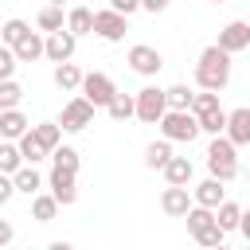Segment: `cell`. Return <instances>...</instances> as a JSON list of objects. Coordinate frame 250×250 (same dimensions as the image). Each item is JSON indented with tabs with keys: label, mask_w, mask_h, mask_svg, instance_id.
<instances>
[{
	"label": "cell",
	"mask_w": 250,
	"mask_h": 250,
	"mask_svg": "<svg viewBox=\"0 0 250 250\" xmlns=\"http://www.w3.org/2000/svg\"><path fill=\"white\" fill-rule=\"evenodd\" d=\"M227 86H230V55H227L219 43H211V47H203L199 59H195V90L219 94V90H227Z\"/></svg>",
	"instance_id": "6da1fadb"
},
{
	"label": "cell",
	"mask_w": 250,
	"mask_h": 250,
	"mask_svg": "<svg viewBox=\"0 0 250 250\" xmlns=\"http://www.w3.org/2000/svg\"><path fill=\"white\" fill-rule=\"evenodd\" d=\"M207 172L215 180H223V184H230L238 176V148L227 137H211V145H207Z\"/></svg>",
	"instance_id": "7a4b0ae2"
},
{
	"label": "cell",
	"mask_w": 250,
	"mask_h": 250,
	"mask_svg": "<svg viewBox=\"0 0 250 250\" xmlns=\"http://www.w3.org/2000/svg\"><path fill=\"white\" fill-rule=\"evenodd\" d=\"M160 137L172 141V145H191V141L199 137L195 113H191V109H168V113L160 117Z\"/></svg>",
	"instance_id": "3957f363"
},
{
	"label": "cell",
	"mask_w": 250,
	"mask_h": 250,
	"mask_svg": "<svg viewBox=\"0 0 250 250\" xmlns=\"http://www.w3.org/2000/svg\"><path fill=\"white\" fill-rule=\"evenodd\" d=\"M94 109H109V102L117 98V86H113V78L109 74H102V70H90L86 78H82V90H78Z\"/></svg>",
	"instance_id": "277c9868"
},
{
	"label": "cell",
	"mask_w": 250,
	"mask_h": 250,
	"mask_svg": "<svg viewBox=\"0 0 250 250\" xmlns=\"http://www.w3.org/2000/svg\"><path fill=\"white\" fill-rule=\"evenodd\" d=\"M133 98H137V121H145V125H160V117L168 113V98H164V90H160V86H141Z\"/></svg>",
	"instance_id": "5b68a950"
},
{
	"label": "cell",
	"mask_w": 250,
	"mask_h": 250,
	"mask_svg": "<svg viewBox=\"0 0 250 250\" xmlns=\"http://www.w3.org/2000/svg\"><path fill=\"white\" fill-rule=\"evenodd\" d=\"M125 62H129L133 74H141V78H156L160 66H164V55H160L152 43H133L129 55H125Z\"/></svg>",
	"instance_id": "8992f818"
},
{
	"label": "cell",
	"mask_w": 250,
	"mask_h": 250,
	"mask_svg": "<svg viewBox=\"0 0 250 250\" xmlns=\"http://www.w3.org/2000/svg\"><path fill=\"white\" fill-rule=\"evenodd\" d=\"M59 125H62V133H82L86 125H94V105H90L82 94H74V98L62 105V113H59Z\"/></svg>",
	"instance_id": "52a82bcc"
},
{
	"label": "cell",
	"mask_w": 250,
	"mask_h": 250,
	"mask_svg": "<svg viewBox=\"0 0 250 250\" xmlns=\"http://www.w3.org/2000/svg\"><path fill=\"white\" fill-rule=\"evenodd\" d=\"M125 31H129V16H121V12H113V8L94 12V35H98V39H105V43H121Z\"/></svg>",
	"instance_id": "ba28073f"
},
{
	"label": "cell",
	"mask_w": 250,
	"mask_h": 250,
	"mask_svg": "<svg viewBox=\"0 0 250 250\" xmlns=\"http://www.w3.org/2000/svg\"><path fill=\"white\" fill-rule=\"evenodd\" d=\"M47 188H51V195L59 199V207H70V203H78V172L51 168V176H47Z\"/></svg>",
	"instance_id": "9c48e42d"
},
{
	"label": "cell",
	"mask_w": 250,
	"mask_h": 250,
	"mask_svg": "<svg viewBox=\"0 0 250 250\" xmlns=\"http://www.w3.org/2000/svg\"><path fill=\"white\" fill-rule=\"evenodd\" d=\"M227 55H238V51H246L250 47V20H230L223 31H219V39H215Z\"/></svg>",
	"instance_id": "30bf717a"
},
{
	"label": "cell",
	"mask_w": 250,
	"mask_h": 250,
	"mask_svg": "<svg viewBox=\"0 0 250 250\" xmlns=\"http://www.w3.org/2000/svg\"><path fill=\"white\" fill-rule=\"evenodd\" d=\"M234 148L250 145V105H238V109H227V133H223Z\"/></svg>",
	"instance_id": "8fae6325"
},
{
	"label": "cell",
	"mask_w": 250,
	"mask_h": 250,
	"mask_svg": "<svg viewBox=\"0 0 250 250\" xmlns=\"http://www.w3.org/2000/svg\"><path fill=\"white\" fill-rule=\"evenodd\" d=\"M191 199H195V207H207V211H219V203H227V188H223V180H215V176H207L203 184H195V188H191Z\"/></svg>",
	"instance_id": "7c38bea8"
},
{
	"label": "cell",
	"mask_w": 250,
	"mask_h": 250,
	"mask_svg": "<svg viewBox=\"0 0 250 250\" xmlns=\"http://www.w3.org/2000/svg\"><path fill=\"white\" fill-rule=\"evenodd\" d=\"M191 207H195V199L188 195V188H164V195H160V211H164V215L184 219Z\"/></svg>",
	"instance_id": "4fadbf2b"
},
{
	"label": "cell",
	"mask_w": 250,
	"mask_h": 250,
	"mask_svg": "<svg viewBox=\"0 0 250 250\" xmlns=\"http://www.w3.org/2000/svg\"><path fill=\"white\" fill-rule=\"evenodd\" d=\"M74 47H78V39L70 35V31H55V35H47V59L59 66V62H70L74 59Z\"/></svg>",
	"instance_id": "5bb4252c"
},
{
	"label": "cell",
	"mask_w": 250,
	"mask_h": 250,
	"mask_svg": "<svg viewBox=\"0 0 250 250\" xmlns=\"http://www.w3.org/2000/svg\"><path fill=\"white\" fill-rule=\"evenodd\" d=\"M27 129H31V121H27L23 109H4L0 113V141H20Z\"/></svg>",
	"instance_id": "9a60e30c"
},
{
	"label": "cell",
	"mask_w": 250,
	"mask_h": 250,
	"mask_svg": "<svg viewBox=\"0 0 250 250\" xmlns=\"http://www.w3.org/2000/svg\"><path fill=\"white\" fill-rule=\"evenodd\" d=\"M191 176H195V164H191L188 156H172V160H168V168H164L168 188H188V184H191Z\"/></svg>",
	"instance_id": "2e32d148"
},
{
	"label": "cell",
	"mask_w": 250,
	"mask_h": 250,
	"mask_svg": "<svg viewBox=\"0 0 250 250\" xmlns=\"http://www.w3.org/2000/svg\"><path fill=\"white\" fill-rule=\"evenodd\" d=\"M27 35H31V23H27V20H20V16H12V20H4V23H0V43H4V47H12V51H16Z\"/></svg>",
	"instance_id": "e0dca14e"
},
{
	"label": "cell",
	"mask_w": 250,
	"mask_h": 250,
	"mask_svg": "<svg viewBox=\"0 0 250 250\" xmlns=\"http://www.w3.org/2000/svg\"><path fill=\"white\" fill-rule=\"evenodd\" d=\"M82 70L74 66V62H59L55 70H51V82L59 86V90H66V94H74V90H82Z\"/></svg>",
	"instance_id": "ac0fdd59"
},
{
	"label": "cell",
	"mask_w": 250,
	"mask_h": 250,
	"mask_svg": "<svg viewBox=\"0 0 250 250\" xmlns=\"http://www.w3.org/2000/svg\"><path fill=\"white\" fill-rule=\"evenodd\" d=\"M176 152H172V141H152V145H145V168H152V172H164L168 168V160H172Z\"/></svg>",
	"instance_id": "d6986e66"
},
{
	"label": "cell",
	"mask_w": 250,
	"mask_h": 250,
	"mask_svg": "<svg viewBox=\"0 0 250 250\" xmlns=\"http://www.w3.org/2000/svg\"><path fill=\"white\" fill-rule=\"evenodd\" d=\"M66 31L78 39V35H94V12L90 8H82V4H74L70 12H66Z\"/></svg>",
	"instance_id": "ffe728a7"
},
{
	"label": "cell",
	"mask_w": 250,
	"mask_h": 250,
	"mask_svg": "<svg viewBox=\"0 0 250 250\" xmlns=\"http://www.w3.org/2000/svg\"><path fill=\"white\" fill-rule=\"evenodd\" d=\"M12 180H16V191H20V195H27V199H35V195L43 191V176L35 172V164H23Z\"/></svg>",
	"instance_id": "44dd1931"
},
{
	"label": "cell",
	"mask_w": 250,
	"mask_h": 250,
	"mask_svg": "<svg viewBox=\"0 0 250 250\" xmlns=\"http://www.w3.org/2000/svg\"><path fill=\"white\" fill-rule=\"evenodd\" d=\"M16 59L20 62H35V59H47V39L39 35V31H31L20 47H16Z\"/></svg>",
	"instance_id": "7402d4cb"
},
{
	"label": "cell",
	"mask_w": 250,
	"mask_h": 250,
	"mask_svg": "<svg viewBox=\"0 0 250 250\" xmlns=\"http://www.w3.org/2000/svg\"><path fill=\"white\" fill-rule=\"evenodd\" d=\"M35 27H39V31H47V35H55V31H66V16H62V8L47 4V8L35 16Z\"/></svg>",
	"instance_id": "603a6c76"
},
{
	"label": "cell",
	"mask_w": 250,
	"mask_h": 250,
	"mask_svg": "<svg viewBox=\"0 0 250 250\" xmlns=\"http://www.w3.org/2000/svg\"><path fill=\"white\" fill-rule=\"evenodd\" d=\"M31 133L39 137V145H43L47 152H55V148L62 145V125H59V121H39V125H31Z\"/></svg>",
	"instance_id": "cb8c5ba5"
},
{
	"label": "cell",
	"mask_w": 250,
	"mask_h": 250,
	"mask_svg": "<svg viewBox=\"0 0 250 250\" xmlns=\"http://www.w3.org/2000/svg\"><path fill=\"white\" fill-rule=\"evenodd\" d=\"M55 215H59V199H55L51 191H39V195L31 199V219H35V223H51Z\"/></svg>",
	"instance_id": "d4e9b609"
},
{
	"label": "cell",
	"mask_w": 250,
	"mask_h": 250,
	"mask_svg": "<svg viewBox=\"0 0 250 250\" xmlns=\"http://www.w3.org/2000/svg\"><path fill=\"white\" fill-rule=\"evenodd\" d=\"M215 223H219V230H223V234H230V230H238V223H242V207H238L234 199H227V203H219V211H215Z\"/></svg>",
	"instance_id": "484cf974"
},
{
	"label": "cell",
	"mask_w": 250,
	"mask_h": 250,
	"mask_svg": "<svg viewBox=\"0 0 250 250\" xmlns=\"http://www.w3.org/2000/svg\"><path fill=\"white\" fill-rule=\"evenodd\" d=\"M20 168H23L20 145H16V141H0V172H4V176H16Z\"/></svg>",
	"instance_id": "4316f807"
},
{
	"label": "cell",
	"mask_w": 250,
	"mask_h": 250,
	"mask_svg": "<svg viewBox=\"0 0 250 250\" xmlns=\"http://www.w3.org/2000/svg\"><path fill=\"white\" fill-rule=\"evenodd\" d=\"M16 145H20V152H23V164H39V160H47V156H51V152L39 145V137H35L31 129H27V133H23Z\"/></svg>",
	"instance_id": "83f0119b"
},
{
	"label": "cell",
	"mask_w": 250,
	"mask_h": 250,
	"mask_svg": "<svg viewBox=\"0 0 250 250\" xmlns=\"http://www.w3.org/2000/svg\"><path fill=\"white\" fill-rule=\"evenodd\" d=\"M105 113H109L113 121H129V117H137V98H133V94H121V90H117V98L109 102V109H105Z\"/></svg>",
	"instance_id": "f1b7e54d"
},
{
	"label": "cell",
	"mask_w": 250,
	"mask_h": 250,
	"mask_svg": "<svg viewBox=\"0 0 250 250\" xmlns=\"http://www.w3.org/2000/svg\"><path fill=\"white\" fill-rule=\"evenodd\" d=\"M184 219H188V230H191V238H199L203 230H211V227H215V211H207V207H191Z\"/></svg>",
	"instance_id": "f546056e"
},
{
	"label": "cell",
	"mask_w": 250,
	"mask_h": 250,
	"mask_svg": "<svg viewBox=\"0 0 250 250\" xmlns=\"http://www.w3.org/2000/svg\"><path fill=\"white\" fill-rule=\"evenodd\" d=\"M164 98H168V109H191L195 90H191L188 82H176V86H168V90H164Z\"/></svg>",
	"instance_id": "4dcf8cb0"
},
{
	"label": "cell",
	"mask_w": 250,
	"mask_h": 250,
	"mask_svg": "<svg viewBox=\"0 0 250 250\" xmlns=\"http://www.w3.org/2000/svg\"><path fill=\"white\" fill-rule=\"evenodd\" d=\"M195 121H199V133H211V137H223L227 133V109H211V113H203Z\"/></svg>",
	"instance_id": "1f68e13d"
},
{
	"label": "cell",
	"mask_w": 250,
	"mask_h": 250,
	"mask_svg": "<svg viewBox=\"0 0 250 250\" xmlns=\"http://www.w3.org/2000/svg\"><path fill=\"white\" fill-rule=\"evenodd\" d=\"M20 102H23V86H20L16 78L0 82V113H4V109H20Z\"/></svg>",
	"instance_id": "d6a6232c"
},
{
	"label": "cell",
	"mask_w": 250,
	"mask_h": 250,
	"mask_svg": "<svg viewBox=\"0 0 250 250\" xmlns=\"http://www.w3.org/2000/svg\"><path fill=\"white\" fill-rule=\"evenodd\" d=\"M51 160H55V168H66V172H78V164H82V156H78L74 145H59L51 152Z\"/></svg>",
	"instance_id": "836d02e7"
},
{
	"label": "cell",
	"mask_w": 250,
	"mask_h": 250,
	"mask_svg": "<svg viewBox=\"0 0 250 250\" xmlns=\"http://www.w3.org/2000/svg\"><path fill=\"white\" fill-rule=\"evenodd\" d=\"M211 109H223V105H219V94H211V90H195V98H191V113L203 117V113H211Z\"/></svg>",
	"instance_id": "e575fe53"
},
{
	"label": "cell",
	"mask_w": 250,
	"mask_h": 250,
	"mask_svg": "<svg viewBox=\"0 0 250 250\" xmlns=\"http://www.w3.org/2000/svg\"><path fill=\"white\" fill-rule=\"evenodd\" d=\"M16 66H20V59H16V51L0 43V82H8V78L16 74Z\"/></svg>",
	"instance_id": "d590c367"
},
{
	"label": "cell",
	"mask_w": 250,
	"mask_h": 250,
	"mask_svg": "<svg viewBox=\"0 0 250 250\" xmlns=\"http://www.w3.org/2000/svg\"><path fill=\"white\" fill-rule=\"evenodd\" d=\"M223 238H227V234H223V230H219V223H215V227H211V230H203L195 242H199L203 250H215V246H223Z\"/></svg>",
	"instance_id": "8d00e7d4"
},
{
	"label": "cell",
	"mask_w": 250,
	"mask_h": 250,
	"mask_svg": "<svg viewBox=\"0 0 250 250\" xmlns=\"http://www.w3.org/2000/svg\"><path fill=\"white\" fill-rule=\"evenodd\" d=\"M12 195H16V180H12V176H4V172H0V207H4V203H8V199H12Z\"/></svg>",
	"instance_id": "74e56055"
},
{
	"label": "cell",
	"mask_w": 250,
	"mask_h": 250,
	"mask_svg": "<svg viewBox=\"0 0 250 250\" xmlns=\"http://www.w3.org/2000/svg\"><path fill=\"white\" fill-rule=\"evenodd\" d=\"M109 8H113V12H121V16H133V12L141 8V0H109Z\"/></svg>",
	"instance_id": "f35d334b"
},
{
	"label": "cell",
	"mask_w": 250,
	"mask_h": 250,
	"mask_svg": "<svg viewBox=\"0 0 250 250\" xmlns=\"http://www.w3.org/2000/svg\"><path fill=\"white\" fill-rule=\"evenodd\" d=\"M12 238H16V227H12L8 219H0V250H4V246H8Z\"/></svg>",
	"instance_id": "ab89813d"
},
{
	"label": "cell",
	"mask_w": 250,
	"mask_h": 250,
	"mask_svg": "<svg viewBox=\"0 0 250 250\" xmlns=\"http://www.w3.org/2000/svg\"><path fill=\"white\" fill-rule=\"evenodd\" d=\"M168 4H172V0H141V8H145V12H152V16H156V12H164Z\"/></svg>",
	"instance_id": "60d3db41"
},
{
	"label": "cell",
	"mask_w": 250,
	"mask_h": 250,
	"mask_svg": "<svg viewBox=\"0 0 250 250\" xmlns=\"http://www.w3.org/2000/svg\"><path fill=\"white\" fill-rule=\"evenodd\" d=\"M238 230H242V238L250 242V211H242V223H238Z\"/></svg>",
	"instance_id": "b9f144b4"
},
{
	"label": "cell",
	"mask_w": 250,
	"mask_h": 250,
	"mask_svg": "<svg viewBox=\"0 0 250 250\" xmlns=\"http://www.w3.org/2000/svg\"><path fill=\"white\" fill-rule=\"evenodd\" d=\"M47 250H74V242H66V238H55Z\"/></svg>",
	"instance_id": "7bdbcfd3"
},
{
	"label": "cell",
	"mask_w": 250,
	"mask_h": 250,
	"mask_svg": "<svg viewBox=\"0 0 250 250\" xmlns=\"http://www.w3.org/2000/svg\"><path fill=\"white\" fill-rule=\"evenodd\" d=\"M47 4H55V8H62V4H66V0H47Z\"/></svg>",
	"instance_id": "ee69618b"
},
{
	"label": "cell",
	"mask_w": 250,
	"mask_h": 250,
	"mask_svg": "<svg viewBox=\"0 0 250 250\" xmlns=\"http://www.w3.org/2000/svg\"><path fill=\"white\" fill-rule=\"evenodd\" d=\"M215 250H230V246H227V242H223V246H215Z\"/></svg>",
	"instance_id": "f6af8a7d"
},
{
	"label": "cell",
	"mask_w": 250,
	"mask_h": 250,
	"mask_svg": "<svg viewBox=\"0 0 250 250\" xmlns=\"http://www.w3.org/2000/svg\"><path fill=\"white\" fill-rule=\"evenodd\" d=\"M211 4H227V0H211Z\"/></svg>",
	"instance_id": "bcb514c9"
},
{
	"label": "cell",
	"mask_w": 250,
	"mask_h": 250,
	"mask_svg": "<svg viewBox=\"0 0 250 250\" xmlns=\"http://www.w3.org/2000/svg\"><path fill=\"white\" fill-rule=\"evenodd\" d=\"M246 250H250V242H246Z\"/></svg>",
	"instance_id": "7dc6e473"
}]
</instances>
